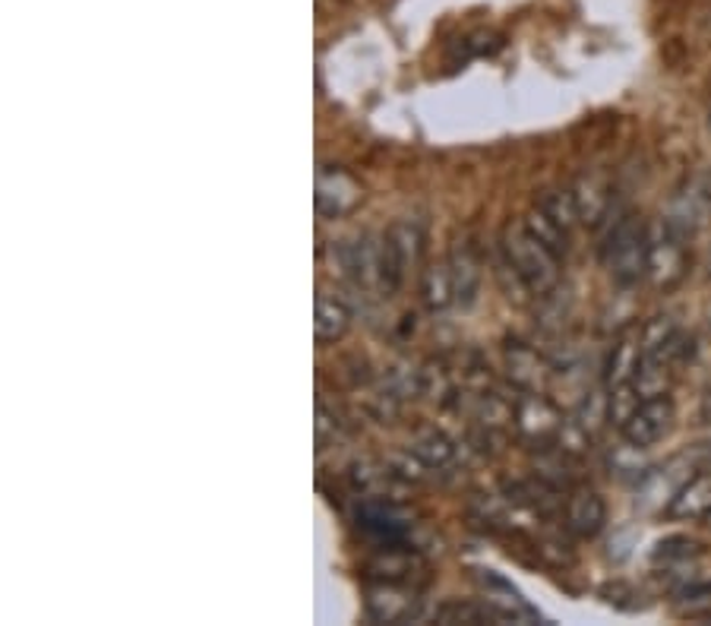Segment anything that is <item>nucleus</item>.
Listing matches in <instances>:
<instances>
[{
	"instance_id": "0eeeda50",
	"label": "nucleus",
	"mask_w": 711,
	"mask_h": 626,
	"mask_svg": "<svg viewBox=\"0 0 711 626\" xmlns=\"http://www.w3.org/2000/svg\"><path fill=\"white\" fill-rule=\"evenodd\" d=\"M421 611V598L402 583H379L367 589V614L376 624H409Z\"/></svg>"
},
{
	"instance_id": "20e7f679",
	"label": "nucleus",
	"mask_w": 711,
	"mask_h": 626,
	"mask_svg": "<svg viewBox=\"0 0 711 626\" xmlns=\"http://www.w3.org/2000/svg\"><path fill=\"white\" fill-rule=\"evenodd\" d=\"M364 200V190L361 184L341 171L336 165H323L316 171V213L326 216V219H341L348 213H354Z\"/></svg>"
},
{
	"instance_id": "412c9836",
	"label": "nucleus",
	"mask_w": 711,
	"mask_h": 626,
	"mask_svg": "<svg viewBox=\"0 0 711 626\" xmlns=\"http://www.w3.org/2000/svg\"><path fill=\"white\" fill-rule=\"evenodd\" d=\"M642 403L645 399H642V393L636 389V383H620V386L607 389V418H610V424L620 431Z\"/></svg>"
},
{
	"instance_id": "2eb2a0df",
	"label": "nucleus",
	"mask_w": 711,
	"mask_h": 626,
	"mask_svg": "<svg viewBox=\"0 0 711 626\" xmlns=\"http://www.w3.org/2000/svg\"><path fill=\"white\" fill-rule=\"evenodd\" d=\"M437 624H465V626H481V624H506L503 611L490 601H447L434 611Z\"/></svg>"
},
{
	"instance_id": "423d86ee",
	"label": "nucleus",
	"mask_w": 711,
	"mask_h": 626,
	"mask_svg": "<svg viewBox=\"0 0 711 626\" xmlns=\"http://www.w3.org/2000/svg\"><path fill=\"white\" fill-rule=\"evenodd\" d=\"M516 427L531 443L551 446V443L560 437L563 418L560 411L551 406L541 393H522L516 399Z\"/></svg>"
},
{
	"instance_id": "6e6552de",
	"label": "nucleus",
	"mask_w": 711,
	"mask_h": 626,
	"mask_svg": "<svg viewBox=\"0 0 711 626\" xmlns=\"http://www.w3.org/2000/svg\"><path fill=\"white\" fill-rule=\"evenodd\" d=\"M642 365V327H626L617 335L610 355H607V368H604V386L613 389L620 383H633L636 370Z\"/></svg>"
},
{
	"instance_id": "7ed1b4c3",
	"label": "nucleus",
	"mask_w": 711,
	"mask_h": 626,
	"mask_svg": "<svg viewBox=\"0 0 711 626\" xmlns=\"http://www.w3.org/2000/svg\"><path fill=\"white\" fill-rule=\"evenodd\" d=\"M683 276H686L683 238L671 225L651 228V241H648V279H651V285L661 289V292H671L674 285L683 282Z\"/></svg>"
},
{
	"instance_id": "9b49d317",
	"label": "nucleus",
	"mask_w": 711,
	"mask_h": 626,
	"mask_svg": "<svg viewBox=\"0 0 711 626\" xmlns=\"http://www.w3.org/2000/svg\"><path fill=\"white\" fill-rule=\"evenodd\" d=\"M447 263H450L455 301L462 307H471L478 297V289H481V259L475 254V247L468 241H455Z\"/></svg>"
},
{
	"instance_id": "5701e85b",
	"label": "nucleus",
	"mask_w": 711,
	"mask_h": 626,
	"mask_svg": "<svg viewBox=\"0 0 711 626\" xmlns=\"http://www.w3.org/2000/svg\"><path fill=\"white\" fill-rule=\"evenodd\" d=\"M338 427H341L338 414L336 411H329V406L320 399V403H316V440L323 443L326 437H336Z\"/></svg>"
},
{
	"instance_id": "ddd939ff",
	"label": "nucleus",
	"mask_w": 711,
	"mask_h": 626,
	"mask_svg": "<svg viewBox=\"0 0 711 626\" xmlns=\"http://www.w3.org/2000/svg\"><path fill=\"white\" fill-rule=\"evenodd\" d=\"M351 327V310L345 307V301L329 292H316V304H313V332L316 342H338Z\"/></svg>"
},
{
	"instance_id": "4be33fe9",
	"label": "nucleus",
	"mask_w": 711,
	"mask_h": 626,
	"mask_svg": "<svg viewBox=\"0 0 711 626\" xmlns=\"http://www.w3.org/2000/svg\"><path fill=\"white\" fill-rule=\"evenodd\" d=\"M493 276H496V282H500L503 295L509 297L513 304H525V301H528L525 295H531V292H528V285L522 282V276L516 272V266L506 259V254L496 259V269H493Z\"/></svg>"
},
{
	"instance_id": "a211bd4d",
	"label": "nucleus",
	"mask_w": 711,
	"mask_h": 626,
	"mask_svg": "<svg viewBox=\"0 0 711 626\" xmlns=\"http://www.w3.org/2000/svg\"><path fill=\"white\" fill-rule=\"evenodd\" d=\"M421 297H424L427 310H434V314L450 307L452 301H455L450 263H434V266L424 269V276H421Z\"/></svg>"
},
{
	"instance_id": "b1692460",
	"label": "nucleus",
	"mask_w": 711,
	"mask_h": 626,
	"mask_svg": "<svg viewBox=\"0 0 711 626\" xmlns=\"http://www.w3.org/2000/svg\"><path fill=\"white\" fill-rule=\"evenodd\" d=\"M709 124H711V114H709Z\"/></svg>"
},
{
	"instance_id": "39448f33",
	"label": "nucleus",
	"mask_w": 711,
	"mask_h": 626,
	"mask_svg": "<svg viewBox=\"0 0 711 626\" xmlns=\"http://www.w3.org/2000/svg\"><path fill=\"white\" fill-rule=\"evenodd\" d=\"M674 424V403L671 396H655L645 399L642 406L633 411V418L620 427L623 440L630 443L633 449H648L658 440H664V434Z\"/></svg>"
},
{
	"instance_id": "dca6fc26",
	"label": "nucleus",
	"mask_w": 711,
	"mask_h": 626,
	"mask_svg": "<svg viewBox=\"0 0 711 626\" xmlns=\"http://www.w3.org/2000/svg\"><path fill=\"white\" fill-rule=\"evenodd\" d=\"M386 244L392 247V254L399 259V266L409 272L424 257V231L412 219H399L389 225L386 231Z\"/></svg>"
},
{
	"instance_id": "4468645a",
	"label": "nucleus",
	"mask_w": 711,
	"mask_h": 626,
	"mask_svg": "<svg viewBox=\"0 0 711 626\" xmlns=\"http://www.w3.org/2000/svg\"><path fill=\"white\" fill-rule=\"evenodd\" d=\"M711 513V472L689 478L668 503L671 519H702Z\"/></svg>"
},
{
	"instance_id": "aec40b11",
	"label": "nucleus",
	"mask_w": 711,
	"mask_h": 626,
	"mask_svg": "<svg viewBox=\"0 0 711 626\" xmlns=\"http://www.w3.org/2000/svg\"><path fill=\"white\" fill-rule=\"evenodd\" d=\"M538 209H544L551 219L560 225L563 231H569L572 234V228H576V221H579V206H576V196H572V190H560V187H554V190H544L541 196H538V203H534Z\"/></svg>"
},
{
	"instance_id": "f257e3e1",
	"label": "nucleus",
	"mask_w": 711,
	"mask_h": 626,
	"mask_svg": "<svg viewBox=\"0 0 711 626\" xmlns=\"http://www.w3.org/2000/svg\"><path fill=\"white\" fill-rule=\"evenodd\" d=\"M500 251L516 266L528 292L538 297H551L560 285V259L554 257L525 225H506L500 238Z\"/></svg>"
},
{
	"instance_id": "f8f14e48",
	"label": "nucleus",
	"mask_w": 711,
	"mask_h": 626,
	"mask_svg": "<svg viewBox=\"0 0 711 626\" xmlns=\"http://www.w3.org/2000/svg\"><path fill=\"white\" fill-rule=\"evenodd\" d=\"M572 196H576V206H579V219L585 221V225H592V228H598L600 221L607 219L610 203H613L610 184H607V178L598 175V171L582 175L576 190H572Z\"/></svg>"
},
{
	"instance_id": "6ab92c4d",
	"label": "nucleus",
	"mask_w": 711,
	"mask_h": 626,
	"mask_svg": "<svg viewBox=\"0 0 711 626\" xmlns=\"http://www.w3.org/2000/svg\"><path fill=\"white\" fill-rule=\"evenodd\" d=\"M525 228L554 254L557 259H563L569 254V231H563L557 221L551 219L544 209H538V206H531V213H528V219L522 221Z\"/></svg>"
},
{
	"instance_id": "f03ea898",
	"label": "nucleus",
	"mask_w": 711,
	"mask_h": 626,
	"mask_svg": "<svg viewBox=\"0 0 711 626\" xmlns=\"http://www.w3.org/2000/svg\"><path fill=\"white\" fill-rule=\"evenodd\" d=\"M648 241H651V228H645V221L636 216H623L613 225L604 247V259L613 282L636 285L648 276Z\"/></svg>"
},
{
	"instance_id": "f3484780",
	"label": "nucleus",
	"mask_w": 711,
	"mask_h": 626,
	"mask_svg": "<svg viewBox=\"0 0 711 626\" xmlns=\"http://www.w3.org/2000/svg\"><path fill=\"white\" fill-rule=\"evenodd\" d=\"M409 452L417 456L427 469H443V465H450L452 462L455 446H452V440L443 431H437V427H421V431H414V437L409 440Z\"/></svg>"
},
{
	"instance_id": "1a4fd4ad",
	"label": "nucleus",
	"mask_w": 711,
	"mask_h": 626,
	"mask_svg": "<svg viewBox=\"0 0 711 626\" xmlns=\"http://www.w3.org/2000/svg\"><path fill=\"white\" fill-rule=\"evenodd\" d=\"M607 522V507L600 500V494L589 487H576L566 497V528L576 538H595Z\"/></svg>"
},
{
	"instance_id": "393cba45",
	"label": "nucleus",
	"mask_w": 711,
	"mask_h": 626,
	"mask_svg": "<svg viewBox=\"0 0 711 626\" xmlns=\"http://www.w3.org/2000/svg\"><path fill=\"white\" fill-rule=\"evenodd\" d=\"M709 522H711V513H709Z\"/></svg>"
},
{
	"instance_id": "9d476101",
	"label": "nucleus",
	"mask_w": 711,
	"mask_h": 626,
	"mask_svg": "<svg viewBox=\"0 0 711 626\" xmlns=\"http://www.w3.org/2000/svg\"><path fill=\"white\" fill-rule=\"evenodd\" d=\"M506 365H509V376L522 393H544L547 380H551V365L522 342H509L506 348Z\"/></svg>"
}]
</instances>
